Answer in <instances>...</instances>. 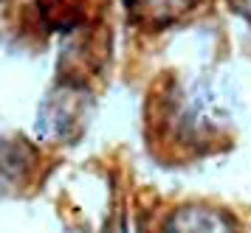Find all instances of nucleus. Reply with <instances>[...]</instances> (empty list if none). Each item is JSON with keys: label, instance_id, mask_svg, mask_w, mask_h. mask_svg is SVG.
Segmentation results:
<instances>
[{"label": "nucleus", "instance_id": "nucleus-1", "mask_svg": "<svg viewBox=\"0 0 251 233\" xmlns=\"http://www.w3.org/2000/svg\"><path fill=\"white\" fill-rule=\"evenodd\" d=\"M28 169V152L20 144L0 141V186H14Z\"/></svg>", "mask_w": 251, "mask_h": 233}]
</instances>
